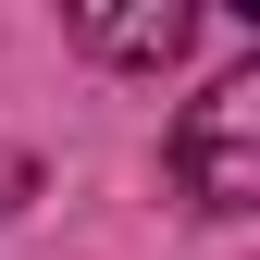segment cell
<instances>
[{
	"label": "cell",
	"instance_id": "obj_1",
	"mask_svg": "<svg viewBox=\"0 0 260 260\" xmlns=\"http://www.w3.org/2000/svg\"><path fill=\"white\" fill-rule=\"evenodd\" d=\"M161 161H174V186L199 211H260V75H223L211 100H186Z\"/></svg>",
	"mask_w": 260,
	"mask_h": 260
},
{
	"label": "cell",
	"instance_id": "obj_3",
	"mask_svg": "<svg viewBox=\"0 0 260 260\" xmlns=\"http://www.w3.org/2000/svg\"><path fill=\"white\" fill-rule=\"evenodd\" d=\"M25 186H38V161H0V211H13V199H25Z\"/></svg>",
	"mask_w": 260,
	"mask_h": 260
},
{
	"label": "cell",
	"instance_id": "obj_2",
	"mask_svg": "<svg viewBox=\"0 0 260 260\" xmlns=\"http://www.w3.org/2000/svg\"><path fill=\"white\" fill-rule=\"evenodd\" d=\"M199 38V13L186 0H124V13H75V50L87 62H174Z\"/></svg>",
	"mask_w": 260,
	"mask_h": 260
}]
</instances>
